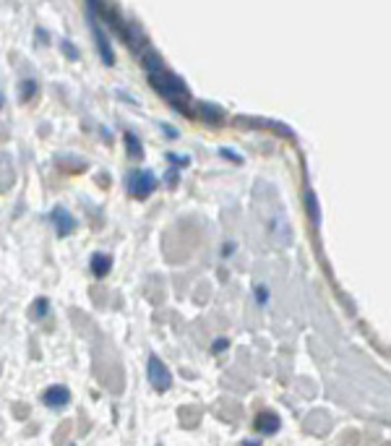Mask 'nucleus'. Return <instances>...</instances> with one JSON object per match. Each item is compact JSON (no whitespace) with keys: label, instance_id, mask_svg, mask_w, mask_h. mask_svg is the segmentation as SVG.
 <instances>
[{"label":"nucleus","instance_id":"1","mask_svg":"<svg viewBox=\"0 0 391 446\" xmlns=\"http://www.w3.org/2000/svg\"><path fill=\"white\" fill-rule=\"evenodd\" d=\"M149 84L154 86V92L159 97H164V100L170 102V107H175L183 115H193L191 107H186V105H191V92H188L186 81L180 76H175L172 70L167 68L149 70Z\"/></svg>","mask_w":391,"mask_h":446},{"label":"nucleus","instance_id":"2","mask_svg":"<svg viewBox=\"0 0 391 446\" xmlns=\"http://www.w3.org/2000/svg\"><path fill=\"white\" fill-rule=\"evenodd\" d=\"M156 191V178L151 170H144V167H136V170L128 172V193L133 198H146Z\"/></svg>","mask_w":391,"mask_h":446},{"label":"nucleus","instance_id":"3","mask_svg":"<svg viewBox=\"0 0 391 446\" xmlns=\"http://www.w3.org/2000/svg\"><path fill=\"white\" fill-rule=\"evenodd\" d=\"M89 26H92V34H94V47H97V55H100V60L105 63V65H115V50H112V45H109V34L105 29H102V21L97 18V16L89 14Z\"/></svg>","mask_w":391,"mask_h":446},{"label":"nucleus","instance_id":"4","mask_svg":"<svg viewBox=\"0 0 391 446\" xmlns=\"http://www.w3.org/2000/svg\"><path fill=\"white\" fill-rule=\"evenodd\" d=\"M146 378H149V383H151V389H154V391H170V386H172L170 368L164 366L159 355H149V360H146Z\"/></svg>","mask_w":391,"mask_h":446},{"label":"nucleus","instance_id":"5","mask_svg":"<svg viewBox=\"0 0 391 446\" xmlns=\"http://www.w3.org/2000/svg\"><path fill=\"white\" fill-rule=\"evenodd\" d=\"M191 112H196V117L203 120L206 125H222L227 117L225 110L219 107V105H214V102H196V107Z\"/></svg>","mask_w":391,"mask_h":446},{"label":"nucleus","instance_id":"6","mask_svg":"<svg viewBox=\"0 0 391 446\" xmlns=\"http://www.w3.org/2000/svg\"><path fill=\"white\" fill-rule=\"evenodd\" d=\"M50 222L55 225V230H58L60 238H65V235H70L73 230H76V217H73L65 206H53V211H50Z\"/></svg>","mask_w":391,"mask_h":446},{"label":"nucleus","instance_id":"7","mask_svg":"<svg viewBox=\"0 0 391 446\" xmlns=\"http://www.w3.org/2000/svg\"><path fill=\"white\" fill-rule=\"evenodd\" d=\"M42 402L50 410H63V407L70 405V391L65 386H50V389L42 391Z\"/></svg>","mask_w":391,"mask_h":446},{"label":"nucleus","instance_id":"8","mask_svg":"<svg viewBox=\"0 0 391 446\" xmlns=\"http://www.w3.org/2000/svg\"><path fill=\"white\" fill-rule=\"evenodd\" d=\"M282 428V420L277 413H261L256 415V430L261 436H274Z\"/></svg>","mask_w":391,"mask_h":446},{"label":"nucleus","instance_id":"9","mask_svg":"<svg viewBox=\"0 0 391 446\" xmlns=\"http://www.w3.org/2000/svg\"><path fill=\"white\" fill-rule=\"evenodd\" d=\"M16 183V170H14V159L11 154L0 152V191H8V188Z\"/></svg>","mask_w":391,"mask_h":446},{"label":"nucleus","instance_id":"10","mask_svg":"<svg viewBox=\"0 0 391 446\" xmlns=\"http://www.w3.org/2000/svg\"><path fill=\"white\" fill-rule=\"evenodd\" d=\"M89 266H92V274L94 277H107L109 269H112V258L107 256V253H94L92 258H89Z\"/></svg>","mask_w":391,"mask_h":446},{"label":"nucleus","instance_id":"11","mask_svg":"<svg viewBox=\"0 0 391 446\" xmlns=\"http://www.w3.org/2000/svg\"><path fill=\"white\" fill-rule=\"evenodd\" d=\"M37 92H39L37 78H23L21 84H18V100L21 102H31L37 97Z\"/></svg>","mask_w":391,"mask_h":446},{"label":"nucleus","instance_id":"12","mask_svg":"<svg viewBox=\"0 0 391 446\" xmlns=\"http://www.w3.org/2000/svg\"><path fill=\"white\" fill-rule=\"evenodd\" d=\"M125 149H128V156H133V159H141L144 156V147H141V139L136 136L133 131H125Z\"/></svg>","mask_w":391,"mask_h":446},{"label":"nucleus","instance_id":"13","mask_svg":"<svg viewBox=\"0 0 391 446\" xmlns=\"http://www.w3.org/2000/svg\"><path fill=\"white\" fill-rule=\"evenodd\" d=\"M305 206H308V217H311L313 225L321 222V211H318V201H316V193L311 188H305Z\"/></svg>","mask_w":391,"mask_h":446},{"label":"nucleus","instance_id":"14","mask_svg":"<svg viewBox=\"0 0 391 446\" xmlns=\"http://www.w3.org/2000/svg\"><path fill=\"white\" fill-rule=\"evenodd\" d=\"M50 311V300L47 297H37L34 303H31V319L34 321H42Z\"/></svg>","mask_w":391,"mask_h":446},{"label":"nucleus","instance_id":"15","mask_svg":"<svg viewBox=\"0 0 391 446\" xmlns=\"http://www.w3.org/2000/svg\"><path fill=\"white\" fill-rule=\"evenodd\" d=\"M266 125H269L274 133H282L284 139H295V131L287 128V123H279V120H266Z\"/></svg>","mask_w":391,"mask_h":446},{"label":"nucleus","instance_id":"16","mask_svg":"<svg viewBox=\"0 0 391 446\" xmlns=\"http://www.w3.org/2000/svg\"><path fill=\"white\" fill-rule=\"evenodd\" d=\"M63 55H65V58H70V60H78V58H81V53H78V47L73 45V42H68V39H63Z\"/></svg>","mask_w":391,"mask_h":446},{"label":"nucleus","instance_id":"17","mask_svg":"<svg viewBox=\"0 0 391 446\" xmlns=\"http://www.w3.org/2000/svg\"><path fill=\"white\" fill-rule=\"evenodd\" d=\"M167 159H170L172 164H180V167H186L191 159L188 156H183V154H175V152H167Z\"/></svg>","mask_w":391,"mask_h":446},{"label":"nucleus","instance_id":"18","mask_svg":"<svg viewBox=\"0 0 391 446\" xmlns=\"http://www.w3.org/2000/svg\"><path fill=\"white\" fill-rule=\"evenodd\" d=\"M219 154L225 156V159H230V162H235V164H242V156L235 154V152H230V149H219Z\"/></svg>","mask_w":391,"mask_h":446},{"label":"nucleus","instance_id":"19","mask_svg":"<svg viewBox=\"0 0 391 446\" xmlns=\"http://www.w3.org/2000/svg\"><path fill=\"white\" fill-rule=\"evenodd\" d=\"M256 297H258V303L264 305L266 300H269V290H266L264 285H258V287H256Z\"/></svg>","mask_w":391,"mask_h":446},{"label":"nucleus","instance_id":"20","mask_svg":"<svg viewBox=\"0 0 391 446\" xmlns=\"http://www.w3.org/2000/svg\"><path fill=\"white\" fill-rule=\"evenodd\" d=\"M227 344H230L227 339H217V342L211 344V352H222V350H227Z\"/></svg>","mask_w":391,"mask_h":446},{"label":"nucleus","instance_id":"21","mask_svg":"<svg viewBox=\"0 0 391 446\" xmlns=\"http://www.w3.org/2000/svg\"><path fill=\"white\" fill-rule=\"evenodd\" d=\"M159 125H162V131L167 133L170 139H178V131H175V128H170V125H167V123H159Z\"/></svg>","mask_w":391,"mask_h":446},{"label":"nucleus","instance_id":"22","mask_svg":"<svg viewBox=\"0 0 391 446\" xmlns=\"http://www.w3.org/2000/svg\"><path fill=\"white\" fill-rule=\"evenodd\" d=\"M167 183H170V186H175V183H178V172H167Z\"/></svg>","mask_w":391,"mask_h":446},{"label":"nucleus","instance_id":"23","mask_svg":"<svg viewBox=\"0 0 391 446\" xmlns=\"http://www.w3.org/2000/svg\"><path fill=\"white\" fill-rule=\"evenodd\" d=\"M0 107H3V94H0Z\"/></svg>","mask_w":391,"mask_h":446}]
</instances>
